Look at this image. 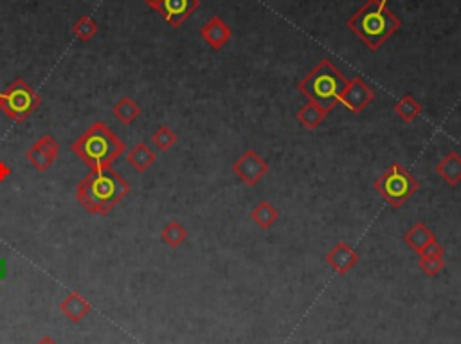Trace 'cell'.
I'll return each instance as SVG.
<instances>
[{
    "label": "cell",
    "instance_id": "13",
    "mask_svg": "<svg viewBox=\"0 0 461 344\" xmlns=\"http://www.w3.org/2000/svg\"><path fill=\"white\" fill-rule=\"evenodd\" d=\"M332 110V106L321 105V103L310 101V99H308V101L298 110L295 118H298V121L301 123V126H305L306 130H315L318 126H321V123L325 121L326 116H328Z\"/></svg>",
    "mask_w": 461,
    "mask_h": 344
},
{
    "label": "cell",
    "instance_id": "15",
    "mask_svg": "<svg viewBox=\"0 0 461 344\" xmlns=\"http://www.w3.org/2000/svg\"><path fill=\"white\" fill-rule=\"evenodd\" d=\"M202 38L213 47V49H222L230 38V29L227 24H223L218 16H213L209 22H206L201 29Z\"/></svg>",
    "mask_w": 461,
    "mask_h": 344
},
{
    "label": "cell",
    "instance_id": "24",
    "mask_svg": "<svg viewBox=\"0 0 461 344\" xmlns=\"http://www.w3.org/2000/svg\"><path fill=\"white\" fill-rule=\"evenodd\" d=\"M178 137L168 125H161L156 132L151 133V143L156 144L157 150L170 151L177 144Z\"/></svg>",
    "mask_w": 461,
    "mask_h": 344
},
{
    "label": "cell",
    "instance_id": "6",
    "mask_svg": "<svg viewBox=\"0 0 461 344\" xmlns=\"http://www.w3.org/2000/svg\"><path fill=\"white\" fill-rule=\"evenodd\" d=\"M40 103L42 98L22 78H16L6 87V91L0 92V110L15 123L27 121Z\"/></svg>",
    "mask_w": 461,
    "mask_h": 344
},
{
    "label": "cell",
    "instance_id": "16",
    "mask_svg": "<svg viewBox=\"0 0 461 344\" xmlns=\"http://www.w3.org/2000/svg\"><path fill=\"white\" fill-rule=\"evenodd\" d=\"M60 310L64 312L65 318L72 323H80L81 319L87 318L91 312V303L78 292H71L64 301L60 303Z\"/></svg>",
    "mask_w": 461,
    "mask_h": 344
},
{
    "label": "cell",
    "instance_id": "17",
    "mask_svg": "<svg viewBox=\"0 0 461 344\" xmlns=\"http://www.w3.org/2000/svg\"><path fill=\"white\" fill-rule=\"evenodd\" d=\"M435 171L449 186H457L461 182V156L457 151H449L435 166Z\"/></svg>",
    "mask_w": 461,
    "mask_h": 344
},
{
    "label": "cell",
    "instance_id": "10",
    "mask_svg": "<svg viewBox=\"0 0 461 344\" xmlns=\"http://www.w3.org/2000/svg\"><path fill=\"white\" fill-rule=\"evenodd\" d=\"M201 6V0H163L157 11L170 26L178 27L193 15Z\"/></svg>",
    "mask_w": 461,
    "mask_h": 344
},
{
    "label": "cell",
    "instance_id": "22",
    "mask_svg": "<svg viewBox=\"0 0 461 344\" xmlns=\"http://www.w3.org/2000/svg\"><path fill=\"white\" fill-rule=\"evenodd\" d=\"M161 240H163L166 246L170 247H178L188 240V231H186V227L182 226L181 222L177 220H171L168 222L166 226L163 227V231H161Z\"/></svg>",
    "mask_w": 461,
    "mask_h": 344
},
{
    "label": "cell",
    "instance_id": "9",
    "mask_svg": "<svg viewBox=\"0 0 461 344\" xmlns=\"http://www.w3.org/2000/svg\"><path fill=\"white\" fill-rule=\"evenodd\" d=\"M58 153H60V144H58V141L54 139L51 133H47V136L40 137V139L26 151V159L29 161L38 171H46L53 166Z\"/></svg>",
    "mask_w": 461,
    "mask_h": 344
},
{
    "label": "cell",
    "instance_id": "7",
    "mask_svg": "<svg viewBox=\"0 0 461 344\" xmlns=\"http://www.w3.org/2000/svg\"><path fill=\"white\" fill-rule=\"evenodd\" d=\"M268 170H270V166H268L267 161L254 150H245L233 164V173L250 188L256 186L268 173Z\"/></svg>",
    "mask_w": 461,
    "mask_h": 344
},
{
    "label": "cell",
    "instance_id": "23",
    "mask_svg": "<svg viewBox=\"0 0 461 344\" xmlns=\"http://www.w3.org/2000/svg\"><path fill=\"white\" fill-rule=\"evenodd\" d=\"M98 31L99 26L91 15L80 16V19L74 22V26H72V33H74V36L78 38V40H81V42H91L92 38L98 34Z\"/></svg>",
    "mask_w": 461,
    "mask_h": 344
},
{
    "label": "cell",
    "instance_id": "19",
    "mask_svg": "<svg viewBox=\"0 0 461 344\" xmlns=\"http://www.w3.org/2000/svg\"><path fill=\"white\" fill-rule=\"evenodd\" d=\"M393 110L404 123L416 121V119H418L420 116L424 113V106H422V103H420L418 99L411 94L402 96V98L395 103Z\"/></svg>",
    "mask_w": 461,
    "mask_h": 344
},
{
    "label": "cell",
    "instance_id": "27",
    "mask_svg": "<svg viewBox=\"0 0 461 344\" xmlns=\"http://www.w3.org/2000/svg\"><path fill=\"white\" fill-rule=\"evenodd\" d=\"M144 2H146L148 6H150L151 9H159V6H161V2H163V0H144Z\"/></svg>",
    "mask_w": 461,
    "mask_h": 344
},
{
    "label": "cell",
    "instance_id": "26",
    "mask_svg": "<svg viewBox=\"0 0 461 344\" xmlns=\"http://www.w3.org/2000/svg\"><path fill=\"white\" fill-rule=\"evenodd\" d=\"M36 344H58V343H56V340H54L53 337H51V335H44L42 339L38 340Z\"/></svg>",
    "mask_w": 461,
    "mask_h": 344
},
{
    "label": "cell",
    "instance_id": "20",
    "mask_svg": "<svg viewBox=\"0 0 461 344\" xmlns=\"http://www.w3.org/2000/svg\"><path fill=\"white\" fill-rule=\"evenodd\" d=\"M278 218H280V213H278V209L267 201L258 202L253 208V211H250V220H253L260 229H270V227L278 222Z\"/></svg>",
    "mask_w": 461,
    "mask_h": 344
},
{
    "label": "cell",
    "instance_id": "3",
    "mask_svg": "<svg viewBox=\"0 0 461 344\" xmlns=\"http://www.w3.org/2000/svg\"><path fill=\"white\" fill-rule=\"evenodd\" d=\"M370 49H378L400 27V20L387 9V0H368V4L348 20Z\"/></svg>",
    "mask_w": 461,
    "mask_h": 344
},
{
    "label": "cell",
    "instance_id": "21",
    "mask_svg": "<svg viewBox=\"0 0 461 344\" xmlns=\"http://www.w3.org/2000/svg\"><path fill=\"white\" fill-rule=\"evenodd\" d=\"M112 113L123 123V125H130V123H133L141 116V106L137 105L136 99L125 96V98H121L113 105Z\"/></svg>",
    "mask_w": 461,
    "mask_h": 344
},
{
    "label": "cell",
    "instance_id": "4",
    "mask_svg": "<svg viewBox=\"0 0 461 344\" xmlns=\"http://www.w3.org/2000/svg\"><path fill=\"white\" fill-rule=\"evenodd\" d=\"M346 84H348V80L340 74V71L333 67L332 61L323 60L299 81L298 88L310 101H318L333 108L339 103L337 99H339Z\"/></svg>",
    "mask_w": 461,
    "mask_h": 344
},
{
    "label": "cell",
    "instance_id": "8",
    "mask_svg": "<svg viewBox=\"0 0 461 344\" xmlns=\"http://www.w3.org/2000/svg\"><path fill=\"white\" fill-rule=\"evenodd\" d=\"M337 101L352 110L353 113H360L368 105L375 101V92L363 78H353V80H348Z\"/></svg>",
    "mask_w": 461,
    "mask_h": 344
},
{
    "label": "cell",
    "instance_id": "14",
    "mask_svg": "<svg viewBox=\"0 0 461 344\" xmlns=\"http://www.w3.org/2000/svg\"><path fill=\"white\" fill-rule=\"evenodd\" d=\"M436 235L425 226L424 222H416L415 226H411L404 235V243L411 251H415L416 254H422L427 249L431 243L436 242Z\"/></svg>",
    "mask_w": 461,
    "mask_h": 344
},
{
    "label": "cell",
    "instance_id": "25",
    "mask_svg": "<svg viewBox=\"0 0 461 344\" xmlns=\"http://www.w3.org/2000/svg\"><path fill=\"white\" fill-rule=\"evenodd\" d=\"M9 175H11V168L6 164V161H0V182L8 181Z\"/></svg>",
    "mask_w": 461,
    "mask_h": 344
},
{
    "label": "cell",
    "instance_id": "1",
    "mask_svg": "<svg viewBox=\"0 0 461 344\" xmlns=\"http://www.w3.org/2000/svg\"><path fill=\"white\" fill-rule=\"evenodd\" d=\"M132 186L112 168L91 170L87 177L76 186V201L88 215H106L112 211L126 195Z\"/></svg>",
    "mask_w": 461,
    "mask_h": 344
},
{
    "label": "cell",
    "instance_id": "5",
    "mask_svg": "<svg viewBox=\"0 0 461 344\" xmlns=\"http://www.w3.org/2000/svg\"><path fill=\"white\" fill-rule=\"evenodd\" d=\"M373 188L393 209H400L420 189L418 181L400 163H393L377 181Z\"/></svg>",
    "mask_w": 461,
    "mask_h": 344
},
{
    "label": "cell",
    "instance_id": "2",
    "mask_svg": "<svg viewBox=\"0 0 461 344\" xmlns=\"http://www.w3.org/2000/svg\"><path fill=\"white\" fill-rule=\"evenodd\" d=\"M71 150L91 170H99L112 166L126 151V144L108 128L106 123L96 121L71 144Z\"/></svg>",
    "mask_w": 461,
    "mask_h": 344
},
{
    "label": "cell",
    "instance_id": "11",
    "mask_svg": "<svg viewBox=\"0 0 461 344\" xmlns=\"http://www.w3.org/2000/svg\"><path fill=\"white\" fill-rule=\"evenodd\" d=\"M360 256L353 247H350L346 242H337L332 249L326 253L325 261L332 267L333 273L337 274H348L350 270L359 263Z\"/></svg>",
    "mask_w": 461,
    "mask_h": 344
},
{
    "label": "cell",
    "instance_id": "12",
    "mask_svg": "<svg viewBox=\"0 0 461 344\" xmlns=\"http://www.w3.org/2000/svg\"><path fill=\"white\" fill-rule=\"evenodd\" d=\"M445 247L436 240L422 254H418V269L429 278H435L445 269Z\"/></svg>",
    "mask_w": 461,
    "mask_h": 344
},
{
    "label": "cell",
    "instance_id": "18",
    "mask_svg": "<svg viewBox=\"0 0 461 344\" xmlns=\"http://www.w3.org/2000/svg\"><path fill=\"white\" fill-rule=\"evenodd\" d=\"M126 161H128V164L133 170L143 173L148 168L153 166V163L157 161V156L156 151L151 150L146 143H137L136 146L126 151Z\"/></svg>",
    "mask_w": 461,
    "mask_h": 344
}]
</instances>
